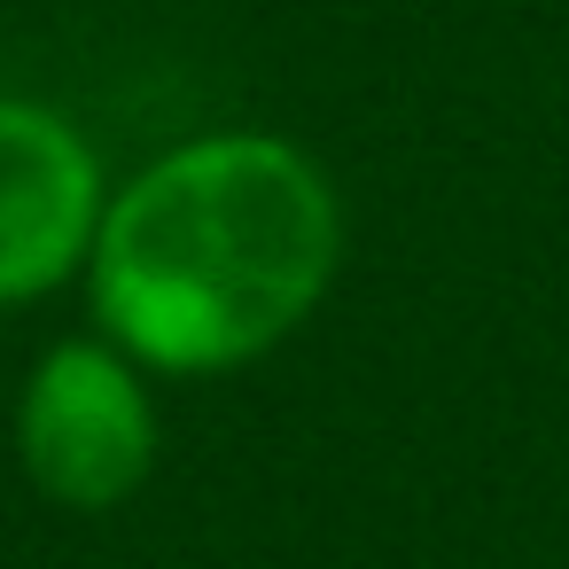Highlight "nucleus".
Masks as SVG:
<instances>
[{
	"label": "nucleus",
	"mask_w": 569,
	"mask_h": 569,
	"mask_svg": "<svg viewBox=\"0 0 569 569\" xmlns=\"http://www.w3.org/2000/svg\"><path fill=\"white\" fill-rule=\"evenodd\" d=\"M343 196L289 133H196L110 188L87 297L149 375H234L281 351L336 289Z\"/></svg>",
	"instance_id": "f257e3e1"
},
{
	"label": "nucleus",
	"mask_w": 569,
	"mask_h": 569,
	"mask_svg": "<svg viewBox=\"0 0 569 569\" xmlns=\"http://www.w3.org/2000/svg\"><path fill=\"white\" fill-rule=\"evenodd\" d=\"M157 452L164 421L141 359L110 336H63L32 359L17 390V460L48 507L110 515L157 476Z\"/></svg>",
	"instance_id": "f03ea898"
},
{
	"label": "nucleus",
	"mask_w": 569,
	"mask_h": 569,
	"mask_svg": "<svg viewBox=\"0 0 569 569\" xmlns=\"http://www.w3.org/2000/svg\"><path fill=\"white\" fill-rule=\"evenodd\" d=\"M110 211L94 141L24 94H0V312L87 273Z\"/></svg>",
	"instance_id": "7ed1b4c3"
}]
</instances>
